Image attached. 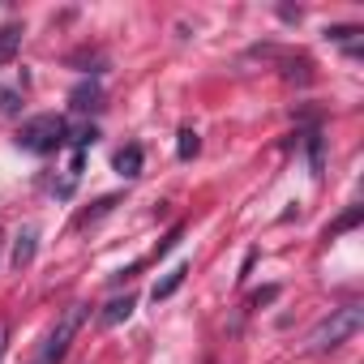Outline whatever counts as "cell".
Listing matches in <instances>:
<instances>
[{"label":"cell","instance_id":"1","mask_svg":"<svg viewBox=\"0 0 364 364\" xmlns=\"http://www.w3.org/2000/svg\"><path fill=\"white\" fill-rule=\"evenodd\" d=\"M360 326H364V309H360V304L330 309V317L313 326V334H309V351H334V347H343Z\"/></svg>","mask_w":364,"mask_h":364},{"label":"cell","instance_id":"2","mask_svg":"<svg viewBox=\"0 0 364 364\" xmlns=\"http://www.w3.org/2000/svg\"><path fill=\"white\" fill-rule=\"evenodd\" d=\"M65 116H35V120H26L22 129H18V146L22 150H31V154H52V150H60L65 146Z\"/></svg>","mask_w":364,"mask_h":364},{"label":"cell","instance_id":"3","mask_svg":"<svg viewBox=\"0 0 364 364\" xmlns=\"http://www.w3.org/2000/svg\"><path fill=\"white\" fill-rule=\"evenodd\" d=\"M82 321H86V304H69V309L60 313V321L52 326V334L43 338V347H39V364H60V360L69 355V343L77 338Z\"/></svg>","mask_w":364,"mask_h":364},{"label":"cell","instance_id":"4","mask_svg":"<svg viewBox=\"0 0 364 364\" xmlns=\"http://www.w3.org/2000/svg\"><path fill=\"white\" fill-rule=\"evenodd\" d=\"M69 103H73V112H99L103 107V86L99 82H77L69 90Z\"/></svg>","mask_w":364,"mask_h":364},{"label":"cell","instance_id":"5","mask_svg":"<svg viewBox=\"0 0 364 364\" xmlns=\"http://www.w3.org/2000/svg\"><path fill=\"white\" fill-rule=\"evenodd\" d=\"M35 249H39V228H22L18 232V240H14V270H26L31 262H35Z\"/></svg>","mask_w":364,"mask_h":364},{"label":"cell","instance_id":"6","mask_svg":"<svg viewBox=\"0 0 364 364\" xmlns=\"http://www.w3.org/2000/svg\"><path fill=\"white\" fill-rule=\"evenodd\" d=\"M141 163H146V154H141V146L137 141H129L124 150H116V159H112V167L124 176V180H137L141 176Z\"/></svg>","mask_w":364,"mask_h":364},{"label":"cell","instance_id":"7","mask_svg":"<svg viewBox=\"0 0 364 364\" xmlns=\"http://www.w3.org/2000/svg\"><path fill=\"white\" fill-rule=\"evenodd\" d=\"M304 154H309V171H313V180H321V171H326V137H321L317 129L304 133Z\"/></svg>","mask_w":364,"mask_h":364},{"label":"cell","instance_id":"8","mask_svg":"<svg viewBox=\"0 0 364 364\" xmlns=\"http://www.w3.org/2000/svg\"><path fill=\"white\" fill-rule=\"evenodd\" d=\"M133 309H137V300L124 291V296L107 300V309H103V317H99V321H103V326H120V321H129V317H133Z\"/></svg>","mask_w":364,"mask_h":364},{"label":"cell","instance_id":"9","mask_svg":"<svg viewBox=\"0 0 364 364\" xmlns=\"http://www.w3.org/2000/svg\"><path fill=\"white\" fill-rule=\"evenodd\" d=\"M22 26L18 22H9V26H0V65H9L14 56H18V48H22Z\"/></svg>","mask_w":364,"mask_h":364},{"label":"cell","instance_id":"10","mask_svg":"<svg viewBox=\"0 0 364 364\" xmlns=\"http://www.w3.org/2000/svg\"><path fill=\"white\" fill-rule=\"evenodd\" d=\"M65 141H69L73 150H86V146L99 141V129H95L90 120H82V124H65Z\"/></svg>","mask_w":364,"mask_h":364},{"label":"cell","instance_id":"11","mask_svg":"<svg viewBox=\"0 0 364 364\" xmlns=\"http://www.w3.org/2000/svg\"><path fill=\"white\" fill-rule=\"evenodd\" d=\"M185 279H189V266H176V270H167V274L154 283V291H150V296H154V304H159V300H167V296H171L180 283H185Z\"/></svg>","mask_w":364,"mask_h":364},{"label":"cell","instance_id":"12","mask_svg":"<svg viewBox=\"0 0 364 364\" xmlns=\"http://www.w3.org/2000/svg\"><path fill=\"white\" fill-rule=\"evenodd\" d=\"M198 150H202V137H198V129H180V133H176V159H185V163H189Z\"/></svg>","mask_w":364,"mask_h":364},{"label":"cell","instance_id":"13","mask_svg":"<svg viewBox=\"0 0 364 364\" xmlns=\"http://www.w3.org/2000/svg\"><path fill=\"white\" fill-rule=\"evenodd\" d=\"M360 219H364V206H351V210H347V215H343L338 223H330V228H326V236H338V232H351V228H355Z\"/></svg>","mask_w":364,"mask_h":364},{"label":"cell","instance_id":"14","mask_svg":"<svg viewBox=\"0 0 364 364\" xmlns=\"http://www.w3.org/2000/svg\"><path fill=\"white\" fill-rule=\"evenodd\" d=\"M0 112H5V116H18L22 112V95L14 86H0Z\"/></svg>","mask_w":364,"mask_h":364},{"label":"cell","instance_id":"15","mask_svg":"<svg viewBox=\"0 0 364 364\" xmlns=\"http://www.w3.org/2000/svg\"><path fill=\"white\" fill-rule=\"evenodd\" d=\"M355 35H364V31L360 26H326V39L330 43H351Z\"/></svg>","mask_w":364,"mask_h":364},{"label":"cell","instance_id":"16","mask_svg":"<svg viewBox=\"0 0 364 364\" xmlns=\"http://www.w3.org/2000/svg\"><path fill=\"white\" fill-rule=\"evenodd\" d=\"M180 236H185V228H180V223H176V228H171V232H167V236L159 240V249H154V257H163V253H171V249L180 245Z\"/></svg>","mask_w":364,"mask_h":364},{"label":"cell","instance_id":"17","mask_svg":"<svg viewBox=\"0 0 364 364\" xmlns=\"http://www.w3.org/2000/svg\"><path fill=\"white\" fill-rule=\"evenodd\" d=\"M116 202H120V198H116V193H112V198H99V202H95V210H90V215H86V219H82V223H95V219H103V215H107V210H112V206H116Z\"/></svg>","mask_w":364,"mask_h":364},{"label":"cell","instance_id":"18","mask_svg":"<svg viewBox=\"0 0 364 364\" xmlns=\"http://www.w3.org/2000/svg\"><path fill=\"white\" fill-rule=\"evenodd\" d=\"M270 300H279V287H262V291H253V309H262V304H270Z\"/></svg>","mask_w":364,"mask_h":364},{"label":"cell","instance_id":"19","mask_svg":"<svg viewBox=\"0 0 364 364\" xmlns=\"http://www.w3.org/2000/svg\"><path fill=\"white\" fill-rule=\"evenodd\" d=\"M5 347H9V326L0 321V360H5Z\"/></svg>","mask_w":364,"mask_h":364}]
</instances>
